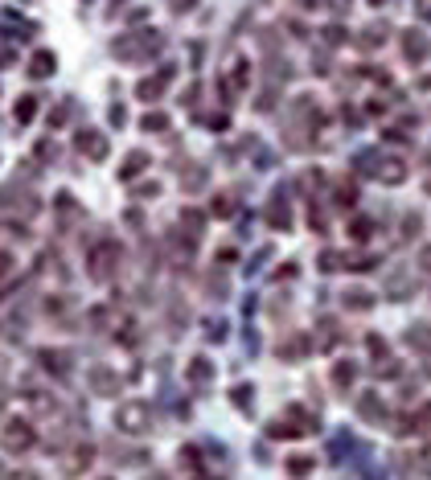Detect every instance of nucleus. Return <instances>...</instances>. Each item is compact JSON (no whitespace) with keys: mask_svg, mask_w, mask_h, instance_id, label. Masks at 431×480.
I'll return each instance as SVG.
<instances>
[{"mask_svg":"<svg viewBox=\"0 0 431 480\" xmlns=\"http://www.w3.org/2000/svg\"><path fill=\"white\" fill-rule=\"evenodd\" d=\"M399 46H403V58L415 62V66H419V62L431 53V42H427V33H423V29H403V33H399Z\"/></svg>","mask_w":431,"mask_h":480,"instance_id":"1","label":"nucleus"},{"mask_svg":"<svg viewBox=\"0 0 431 480\" xmlns=\"http://www.w3.org/2000/svg\"><path fill=\"white\" fill-rule=\"evenodd\" d=\"M120 423L127 427V431H144V423H148V407H140V403H136V407H123Z\"/></svg>","mask_w":431,"mask_h":480,"instance_id":"2","label":"nucleus"},{"mask_svg":"<svg viewBox=\"0 0 431 480\" xmlns=\"http://www.w3.org/2000/svg\"><path fill=\"white\" fill-rule=\"evenodd\" d=\"M78 148L91 152V156H107V140L95 136V132H78Z\"/></svg>","mask_w":431,"mask_h":480,"instance_id":"3","label":"nucleus"},{"mask_svg":"<svg viewBox=\"0 0 431 480\" xmlns=\"http://www.w3.org/2000/svg\"><path fill=\"white\" fill-rule=\"evenodd\" d=\"M407 345H415V349H431V324H411Z\"/></svg>","mask_w":431,"mask_h":480,"instance_id":"4","label":"nucleus"},{"mask_svg":"<svg viewBox=\"0 0 431 480\" xmlns=\"http://www.w3.org/2000/svg\"><path fill=\"white\" fill-rule=\"evenodd\" d=\"M29 74H33V78H49V74H54V53H33Z\"/></svg>","mask_w":431,"mask_h":480,"instance_id":"5","label":"nucleus"},{"mask_svg":"<svg viewBox=\"0 0 431 480\" xmlns=\"http://www.w3.org/2000/svg\"><path fill=\"white\" fill-rule=\"evenodd\" d=\"M386 33H390L386 25H370V29L361 33L358 42H361V46H366V49H374V46H382V42H386Z\"/></svg>","mask_w":431,"mask_h":480,"instance_id":"6","label":"nucleus"},{"mask_svg":"<svg viewBox=\"0 0 431 480\" xmlns=\"http://www.w3.org/2000/svg\"><path fill=\"white\" fill-rule=\"evenodd\" d=\"M267 222H271L275 230H287V226H292V214L284 210V201H275V206L267 210Z\"/></svg>","mask_w":431,"mask_h":480,"instance_id":"7","label":"nucleus"},{"mask_svg":"<svg viewBox=\"0 0 431 480\" xmlns=\"http://www.w3.org/2000/svg\"><path fill=\"white\" fill-rule=\"evenodd\" d=\"M354 374H358L354 361H337V365H333V382L337 386H349V382H354Z\"/></svg>","mask_w":431,"mask_h":480,"instance_id":"8","label":"nucleus"},{"mask_svg":"<svg viewBox=\"0 0 431 480\" xmlns=\"http://www.w3.org/2000/svg\"><path fill=\"white\" fill-rule=\"evenodd\" d=\"M345 304H349V308H370V304H374V300H370V291H345Z\"/></svg>","mask_w":431,"mask_h":480,"instance_id":"9","label":"nucleus"},{"mask_svg":"<svg viewBox=\"0 0 431 480\" xmlns=\"http://www.w3.org/2000/svg\"><path fill=\"white\" fill-rule=\"evenodd\" d=\"M144 165H148V156H144V152H132V156H127V168H123V177H136V172H144Z\"/></svg>","mask_w":431,"mask_h":480,"instance_id":"10","label":"nucleus"},{"mask_svg":"<svg viewBox=\"0 0 431 480\" xmlns=\"http://www.w3.org/2000/svg\"><path fill=\"white\" fill-rule=\"evenodd\" d=\"M189 374H193V382H210V374H214V370H210V361H206V358H197Z\"/></svg>","mask_w":431,"mask_h":480,"instance_id":"11","label":"nucleus"},{"mask_svg":"<svg viewBox=\"0 0 431 480\" xmlns=\"http://www.w3.org/2000/svg\"><path fill=\"white\" fill-rule=\"evenodd\" d=\"M165 127H168V120L161 111H156V115H144V132H165Z\"/></svg>","mask_w":431,"mask_h":480,"instance_id":"12","label":"nucleus"},{"mask_svg":"<svg viewBox=\"0 0 431 480\" xmlns=\"http://www.w3.org/2000/svg\"><path fill=\"white\" fill-rule=\"evenodd\" d=\"M17 115H21V120H29V115H33V99H29V95L21 99V107H17Z\"/></svg>","mask_w":431,"mask_h":480,"instance_id":"13","label":"nucleus"},{"mask_svg":"<svg viewBox=\"0 0 431 480\" xmlns=\"http://www.w3.org/2000/svg\"><path fill=\"white\" fill-rule=\"evenodd\" d=\"M312 4H316V0H296V8H312Z\"/></svg>","mask_w":431,"mask_h":480,"instance_id":"14","label":"nucleus"},{"mask_svg":"<svg viewBox=\"0 0 431 480\" xmlns=\"http://www.w3.org/2000/svg\"><path fill=\"white\" fill-rule=\"evenodd\" d=\"M193 0H177V8H181V13H185V8H189Z\"/></svg>","mask_w":431,"mask_h":480,"instance_id":"15","label":"nucleus"},{"mask_svg":"<svg viewBox=\"0 0 431 480\" xmlns=\"http://www.w3.org/2000/svg\"><path fill=\"white\" fill-rule=\"evenodd\" d=\"M0 271H8V255H4V259H0Z\"/></svg>","mask_w":431,"mask_h":480,"instance_id":"16","label":"nucleus"},{"mask_svg":"<svg viewBox=\"0 0 431 480\" xmlns=\"http://www.w3.org/2000/svg\"><path fill=\"white\" fill-rule=\"evenodd\" d=\"M370 4H386V0H370Z\"/></svg>","mask_w":431,"mask_h":480,"instance_id":"17","label":"nucleus"}]
</instances>
